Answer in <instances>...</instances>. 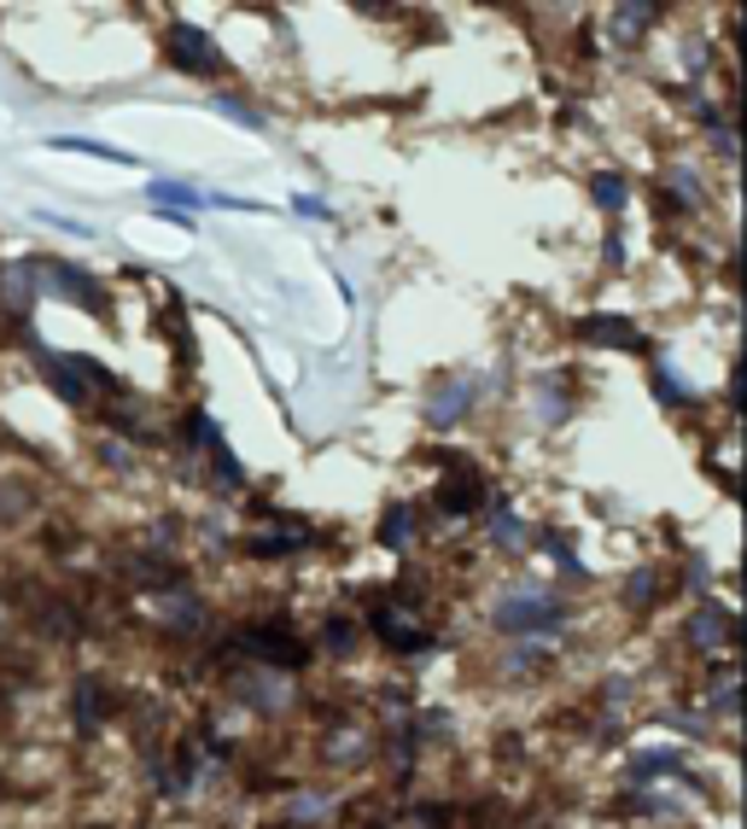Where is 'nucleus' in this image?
Instances as JSON below:
<instances>
[{
  "mask_svg": "<svg viewBox=\"0 0 747 829\" xmlns=\"http://www.w3.org/2000/svg\"><path fill=\"white\" fill-rule=\"evenodd\" d=\"M660 187L678 199V205H700V181L689 176V164H672V169L660 176Z\"/></svg>",
  "mask_w": 747,
  "mask_h": 829,
  "instance_id": "15",
  "label": "nucleus"
},
{
  "mask_svg": "<svg viewBox=\"0 0 747 829\" xmlns=\"http://www.w3.org/2000/svg\"><path fill=\"white\" fill-rule=\"evenodd\" d=\"M169 65H176V71H193V76H223V71H228V59L216 53L211 29H199V24H176V29H169Z\"/></svg>",
  "mask_w": 747,
  "mask_h": 829,
  "instance_id": "3",
  "label": "nucleus"
},
{
  "mask_svg": "<svg viewBox=\"0 0 747 829\" xmlns=\"http://www.w3.org/2000/svg\"><path fill=\"white\" fill-rule=\"evenodd\" d=\"M631 602H654V573H636L631 578Z\"/></svg>",
  "mask_w": 747,
  "mask_h": 829,
  "instance_id": "21",
  "label": "nucleus"
},
{
  "mask_svg": "<svg viewBox=\"0 0 747 829\" xmlns=\"http://www.w3.org/2000/svg\"><path fill=\"white\" fill-rule=\"evenodd\" d=\"M409 526H415V508L409 503H392L380 520V543L385 550H409Z\"/></svg>",
  "mask_w": 747,
  "mask_h": 829,
  "instance_id": "11",
  "label": "nucleus"
},
{
  "mask_svg": "<svg viewBox=\"0 0 747 829\" xmlns=\"http://www.w3.org/2000/svg\"><path fill=\"white\" fill-rule=\"evenodd\" d=\"M29 269H36V292H65L71 304H83L88 316H105L112 310V299H105V287L93 275H83L76 263L65 258H29Z\"/></svg>",
  "mask_w": 747,
  "mask_h": 829,
  "instance_id": "2",
  "label": "nucleus"
},
{
  "mask_svg": "<svg viewBox=\"0 0 747 829\" xmlns=\"http://www.w3.org/2000/svg\"><path fill=\"white\" fill-rule=\"evenodd\" d=\"M216 112H228V117H240V129H263V117L252 112V105H240V100H228V93H223V100H216Z\"/></svg>",
  "mask_w": 747,
  "mask_h": 829,
  "instance_id": "19",
  "label": "nucleus"
},
{
  "mask_svg": "<svg viewBox=\"0 0 747 829\" xmlns=\"http://www.w3.org/2000/svg\"><path fill=\"white\" fill-rule=\"evenodd\" d=\"M730 631H736V625H730L724 607H700V614L689 619V643H695V649H724Z\"/></svg>",
  "mask_w": 747,
  "mask_h": 829,
  "instance_id": "9",
  "label": "nucleus"
},
{
  "mask_svg": "<svg viewBox=\"0 0 747 829\" xmlns=\"http://www.w3.org/2000/svg\"><path fill=\"white\" fill-rule=\"evenodd\" d=\"M245 654H257V661L269 666H304V643H292L287 625H252V631L240 637Z\"/></svg>",
  "mask_w": 747,
  "mask_h": 829,
  "instance_id": "6",
  "label": "nucleus"
},
{
  "mask_svg": "<svg viewBox=\"0 0 747 829\" xmlns=\"http://www.w3.org/2000/svg\"><path fill=\"white\" fill-rule=\"evenodd\" d=\"M147 193H152V199H169V205H181L187 216L205 205V193H199V187H187V181H152Z\"/></svg>",
  "mask_w": 747,
  "mask_h": 829,
  "instance_id": "16",
  "label": "nucleus"
},
{
  "mask_svg": "<svg viewBox=\"0 0 747 829\" xmlns=\"http://www.w3.org/2000/svg\"><path fill=\"white\" fill-rule=\"evenodd\" d=\"M560 619H567V607H560L549 590H537V585L508 590V602L496 607V631H508V637H549Z\"/></svg>",
  "mask_w": 747,
  "mask_h": 829,
  "instance_id": "1",
  "label": "nucleus"
},
{
  "mask_svg": "<svg viewBox=\"0 0 747 829\" xmlns=\"http://www.w3.org/2000/svg\"><path fill=\"white\" fill-rule=\"evenodd\" d=\"M368 625H374V637H380L385 649H397V654H420V649H432L427 625H415L397 602H380V607L368 614Z\"/></svg>",
  "mask_w": 747,
  "mask_h": 829,
  "instance_id": "4",
  "label": "nucleus"
},
{
  "mask_svg": "<svg viewBox=\"0 0 747 829\" xmlns=\"http://www.w3.org/2000/svg\"><path fill=\"white\" fill-rule=\"evenodd\" d=\"M53 147H65V152H88V159H112V164H135V152L105 147V140H88V135H65V140H53Z\"/></svg>",
  "mask_w": 747,
  "mask_h": 829,
  "instance_id": "14",
  "label": "nucleus"
},
{
  "mask_svg": "<svg viewBox=\"0 0 747 829\" xmlns=\"http://www.w3.org/2000/svg\"><path fill=\"white\" fill-rule=\"evenodd\" d=\"M292 550H304V531H269V538H252V555H263V561L292 555Z\"/></svg>",
  "mask_w": 747,
  "mask_h": 829,
  "instance_id": "17",
  "label": "nucleus"
},
{
  "mask_svg": "<svg viewBox=\"0 0 747 829\" xmlns=\"http://www.w3.org/2000/svg\"><path fill=\"white\" fill-rule=\"evenodd\" d=\"M467 398H473V380H450L444 392L427 398V420L432 427H456V420L467 415Z\"/></svg>",
  "mask_w": 747,
  "mask_h": 829,
  "instance_id": "8",
  "label": "nucleus"
},
{
  "mask_svg": "<svg viewBox=\"0 0 747 829\" xmlns=\"http://www.w3.org/2000/svg\"><path fill=\"white\" fill-rule=\"evenodd\" d=\"M327 649H333V654L351 649V625L345 619H327Z\"/></svg>",
  "mask_w": 747,
  "mask_h": 829,
  "instance_id": "20",
  "label": "nucleus"
},
{
  "mask_svg": "<svg viewBox=\"0 0 747 829\" xmlns=\"http://www.w3.org/2000/svg\"><path fill=\"white\" fill-rule=\"evenodd\" d=\"M590 193H596V205L602 211H625V176H619V169H596V181H590Z\"/></svg>",
  "mask_w": 747,
  "mask_h": 829,
  "instance_id": "12",
  "label": "nucleus"
},
{
  "mask_svg": "<svg viewBox=\"0 0 747 829\" xmlns=\"http://www.w3.org/2000/svg\"><path fill=\"white\" fill-rule=\"evenodd\" d=\"M444 462H450V456H444ZM432 503H439L444 514H479V508H485V479H479L467 462H450V474L439 479Z\"/></svg>",
  "mask_w": 747,
  "mask_h": 829,
  "instance_id": "5",
  "label": "nucleus"
},
{
  "mask_svg": "<svg viewBox=\"0 0 747 829\" xmlns=\"http://www.w3.org/2000/svg\"><path fill=\"white\" fill-rule=\"evenodd\" d=\"M654 392H660L666 403H672V410H683V403H689V392H683V386L672 380V368H666V363L654 368Z\"/></svg>",
  "mask_w": 747,
  "mask_h": 829,
  "instance_id": "18",
  "label": "nucleus"
},
{
  "mask_svg": "<svg viewBox=\"0 0 747 829\" xmlns=\"http://www.w3.org/2000/svg\"><path fill=\"white\" fill-rule=\"evenodd\" d=\"M607 24H613L607 29L613 41H643V24H660V7H619Z\"/></svg>",
  "mask_w": 747,
  "mask_h": 829,
  "instance_id": "10",
  "label": "nucleus"
},
{
  "mask_svg": "<svg viewBox=\"0 0 747 829\" xmlns=\"http://www.w3.org/2000/svg\"><path fill=\"white\" fill-rule=\"evenodd\" d=\"M579 339H596V346H619V351H648L643 327L625 322V316H584V322H579Z\"/></svg>",
  "mask_w": 747,
  "mask_h": 829,
  "instance_id": "7",
  "label": "nucleus"
},
{
  "mask_svg": "<svg viewBox=\"0 0 747 829\" xmlns=\"http://www.w3.org/2000/svg\"><path fill=\"white\" fill-rule=\"evenodd\" d=\"M76 725H83V737L100 730V678H83V683H76Z\"/></svg>",
  "mask_w": 747,
  "mask_h": 829,
  "instance_id": "13",
  "label": "nucleus"
}]
</instances>
